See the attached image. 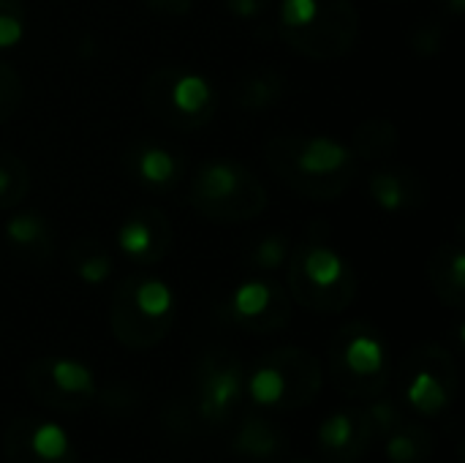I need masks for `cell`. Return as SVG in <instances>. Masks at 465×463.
Segmentation results:
<instances>
[{
  "label": "cell",
  "instance_id": "cell-4",
  "mask_svg": "<svg viewBox=\"0 0 465 463\" xmlns=\"http://www.w3.org/2000/svg\"><path fill=\"white\" fill-rule=\"evenodd\" d=\"M177 319L174 289L147 273L125 276L112 295L109 327L120 347L131 352H147L166 341Z\"/></svg>",
  "mask_w": 465,
  "mask_h": 463
},
{
  "label": "cell",
  "instance_id": "cell-17",
  "mask_svg": "<svg viewBox=\"0 0 465 463\" xmlns=\"http://www.w3.org/2000/svg\"><path fill=\"white\" fill-rule=\"evenodd\" d=\"M368 191H371V199L387 213L414 210V207H422L428 202L425 177L409 166L376 169L368 177Z\"/></svg>",
  "mask_w": 465,
  "mask_h": 463
},
{
  "label": "cell",
  "instance_id": "cell-9",
  "mask_svg": "<svg viewBox=\"0 0 465 463\" xmlns=\"http://www.w3.org/2000/svg\"><path fill=\"white\" fill-rule=\"evenodd\" d=\"M458 363L441 344H420L401 363V407L414 415L439 418L452 409L458 398Z\"/></svg>",
  "mask_w": 465,
  "mask_h": 463
},
{
  "label": "cell",
  "instance_id": "cell-28",
  "mask_svg": "<svg viewBox=\"0 0 465 463\" xmlns=\"http://www.w3.org/2000/svg\"><path fill=\"white\" fill-rule=\"evenodd\" d=\"M22 98H25V87H22L19 74L8 63L0 60V123L16 115Z\"/></svg>",
  "mask_w": 465,
  "mask_h": 463
},
{
  "label": "cell",
  "instance_id": "cell-25",
  "mask_svg": "<svg viewBox=\"0 0 465 463\" xmlns=\"http://www.w3.org/2000/svg\"><path fill=\"white\" fill-rule=\"evenodd\" d=\"M30 169L11 150L0 147V210L19 207L30 194Z\"/></svg>",
  "mask_w": 465,
  "mask_h": 463
},
{
  "label": "cell",
  "instance_id": "cell-14",
  "mask_svg": "<svg viewBox=\"0 0 465 463\" xmlns=\"http://www.w3.org/2000/svg\"><path fill=\"white\" fill-rule=\"evenodd\" d=\"M172 243H174L172 221L161 207L153 205H142L131 210L117 226V248L123 251L125 259L144 267L163 262L172 251Z\"/></svg>",
  "mask_w": 465,
  "mask_h": 463
},
{
  "label": "cell",
  "instance_id": "cell-31",
  "mask_svg": "<svg viewBox=\"0 0 465 463\" xmlns=\"http://www.w3.org/2000/svg\"><path fill=\"white\" fill-rule=\"evenodd\" d=\"M95 401H101V409L114 415V418H125L136 407V398L125 385H112L109 390H98Z\"/></svg>",
  "mask_w": 465,
  "mask_h": 463
},
{
  "label": "cell",
  "instance_id": "cell-35",
  "mask_svg": "<svg viewBox=\"0 0 465 463\" xmlns=\"http://www.w3.org/2000/svg\"><path fill=\"white\" fill-rule=\"evenodd\" d=\"M294 463H311V461H294Z\"/></svg>",
  "mask_w": 465,
  "mask_h": 463
},
{
  "label": "cell",
  "instance_id": "cell-15",
  "mask_svg": "<svg viewBox=\"0 0 465 463\" xmlns=\"http://www.w3.org/2000/svg\"><path fill=\"white\" fill-rule=\"evenodd\" d=\"M379 442L362 407H346L324 418L316 431V450L327 463H360Z\"/></svg>",
  "mask_w": 465,
  "mask_h": 463
},
{
  "label": "cell",
  "instance_id": "cell-18",
  "mask_svg": "<svg viewBox=\"0 0 465 463\" xmlns=\"http://www.w3.org/2000/svg\"><path fill=\"white\" fill-rule=\"evenodd\" d=\"M286 445L289 442L281 426H275L256 409L242 415L237 431L232 434V453L256 463L278 461L286 453Z\"/></svg>",
  "mask_w": 465,
  "mask_h": 463
},
{
  "label": "cell",
  "instance_id": "cell-6",
  "mask_svg": "<svg viewBox=\"0 0 465 463\" xmlns=\"http://www.w3.org/2000/svg\"><path fill=\"white\" fill-rule=\"evenodd\" d=\"M188 202L213 224H245L267 210V188L245 164L210 158L191 177Z\"/></svg>",
  "mask_w": 465,
  "mask_h": 463
},
{
  "label": "cell",
  "instance_id": "cell-11",
  "mask_svg": "<svg viewBox=\"0 0 465 463\" xmlns=\"http://www.w3.org/2000/svg\"><path fill=\"white\" fill-rule=\"evenodd\" d=\"M25 388L35 404L57 415H79L98 396L95 374L84 363L63 355L35 357L25 368Z\"/></svg>",
  "mask_w": 465,
  "mask_h": 463
},
{
  "label": "cell",
  "instance_id": "cell-10",
  "mask_svg": "<svg viewBox=\"0 0 465 463\" xmlns=\"http://www.w3.org/2000/svg\"><path fill=\"white\" fill-rule=\"evenodd\" d=\"M245 401V366L223 349L210 347L199 355L193 368V415L202 426L223 428Z\"/></svg>",
  "mask_w": 465,
  "mask_h": 463
},
{
  "label": "cell",
  "instance_id": "cell-23",
  "mask_svg": "<svg viewBox=\"0 0 465 463\" xmlns=\"http://www.w3.org/2000/svg\"><path fill=\"white\" fill-rule=\"evenodd\" d=\"M387 458L390 463H428L433 458L436 442L433 434L420 423H401L387 439Z\"/></svg>",
  "mask_w": 465,
  "mask_h": 463
},
{
  "label": "cell",
  "instance_id": "cell-2",
  "mask_svg": "<svg viewBox=\"0 0 465 463\" xmlns=\"http://www.w3.org/2000/svg\"><path fill=\"white\" fill-rule=\"evenodd\" d=\"M286 292L292 303L305 311L335 317L343 314L357 297V270L316 232L289 248L286 257Z\"/></svg>",
  "mask_w": 465,
  "mask_h": 463
},
{
  "label": "cell",
  "instance_id": "cell-21",
  "mask_svg": "<svg viewBox=\"0 0 465 463\" xmlns=\"http://www.w3.org/2000/svg\"><path fill=\"white\" fill-rule=\"evenodd\" d=\"M283 96H286V79L275 68L245 71V74H240V79L229 90L232 106L240 112H251V115L272 109Z\"/></svg>",
  "mask_w": 465,
  "mask_h": 463
},
{
  "label": "cell",
  "instance_id": "cell-20",
  "mask_svg": "<svg viewBox=\"0 0 465 463\" xmlns=\"http://www.w3.org/2000/svg\"><path fill=\"white\" fill-rule=\"evenodd\" d=\"M3 235H5V243L25 262L44 265L54 254L52 226H49V221L38 210H22V213L11 216L5 229H3Z\"/></svg>",
  "mask_w": 465,
  "mask_h": 463
},
{
  "label": "cell",
  "instance_id": "cell-8",
  "mask_svg": "<svg viewBox=\"0 0 465 463\" xmlns=\"http://www.w3.org/2000/svg\"><path fill=\"white\" fill-rule=\"evenodd\" d=\"M139 101L150 117L174 131H199L218 112V90L213 82L183 65H158L139 85Z\"/></svg>",
  "mask_w": 465,
  "mask_h": 463
},
{
  "label": "cell",
  "instance_id": "cell-7",
  "mask_svg": "<svg viewBox=\"0 0 465 463\" xmlns=\"http://www.w3.org/2000/svg\"><path fill=\"white\" fill-rule=\"evenodd\" d=\"M330 379L349 401H371L381 396L392 379V357L379 327L368 322L343 325L327 355Z\"/></svg>",
  "mask_w": 465,
  "mask_h": 463
},
{
  "label": "cell",
  "instance_id": "cell-5",
  "mask_svg": "<svg viewBox=\"0 0 465 463\" xmlns=\"http://www.w3.org/2000/svg\"><path fill=\"white\" fill-rule=\"evenodd\" d=\"M322 385L324 371L316 355L281 347L245 371V401L256 412H300L319 398Z\"/></svg>",
  "mask_w": 465,
  "mask_h": 463
},
{
  "label": "cell",
  "instance_id": "cell-1",
  "mask_svg": "<svg viewBox=\"0 0 465 463\" xmlns=\"http://www.w3.org/2000/svg\"><path fill=\"white\" fill-rule=\"evenodd\" d=\"M264 161L286 188L313 202L341 199L357 177V156L330 136L278 134L264 142Z\"/></svg>",
  "mask_w": 465,
  "mask_h": 463
},
{
  "label": "cell",
  "instance_id": "cell-24",
  "mask_svg": "<svg viewBox=\"0 0 465 463\" xmlns=\"http://www.w3.org/2000/svg\"><path fill=\"white\" fill-rule=\"evenodd\" d=\"M68 265H71L74 276L90 287H98V284L109 281V276H112V257L95 237H79L76 243H71Z\"/></svg>",
  "mask_w": 465,
  "mask_h": 463
},
{
  "label": "cell",
  "instance_id": "cell-33",
  "mask_svg": "<svg viewBox=\"0 0 465 463\" xmlns=\"http://www.w3.org/2000/svg\"><path fill=\"white\" fill-rule=\"evenodd\" d=\"M144 5L158 16H188L193 11V0H144Z\"/></svg>",
  "mask_w": 465,
  "mask_h": 463
},
{
  "label": "cell",
  "instance_id": "cell-32",
  "mask_svg": "<svg viewBox=\"0 0 465 463\" xmlns=\"http://www.w3.org/2000/svg\"><path fill=\"white\" fill-rule=\"evenodd\" d=\"M221 3L237 19H259L272 8V0H221Z\"/></svg>",
  "mask_w": 465,
  "mask_h": 463
},
{
  "label": "cell",
  "instance_id": "cell-22",
  "mask_svg": "<svg viewBox=\"0 0 465 463\" xmlns=\"http://www.w3.org/2000/svg\"><path fill=\"white\" fill-rule=\"evenodd\" d=\"M398 145H401V134L390 117H368L354 128L351 153L365 161H387L395 156Z\"/></svg>",
  "mask_w": 465,
  "mask_h": 463
},
{
  "label": "cell",
  "instance_id": "cell-13",
  "mask_svg": "<svg viewBox=\"0 0 465 463\" xmlns=\"http://www.w3.org/2000/svg\"><path fill=\"white\" fill-rule=\"evenodd\" d=\"M5 463H79L71 437L41 418H14L3 431Z\"/></svg>",
  "mask_w": 465,
  "mask_h": 463
},
{
  "label": "cell",
  "instance_id": "cell-29",
  "mask_svg": "<svg viewBox=\"0 0 465 463\" xmlns=\"http://www.w3.org/2000/svg\"><path fill=\"white\" fill-rule=\"evenodd\" d=\"M289 257V243L281 235H267L251 254L256 270H275L286 262Z\"/></svg>",
  "mask_w": 465,
  "mask_h": 463
},
{
  "label": "cell",
  "instance_id": "cell-26",
  "mask_svg": "<svg viewBox=\"0 0 465 463\" xmlns=\"http://www.w3.org/2000/svg\"><path fill=\"white\" fill-rule=\"evenodd\" d=\"M362 409H365V415H368V420H371V426H373L379 442L387 439V437L403 423V407H401V401L392 398V396H384V393H381V396L365 401Z\"/></svg>",
  "mask_w": 465,
  "mask_h": 463
},
{
  "label": "cell",
  "instance_id": "cell-30",
  "mask_svg": "<svg viewBox=\"0 0 465 463\" xmlns=\"http://www.w3.org/2000/svg\"><path fill=\"white\" fill-rule=\"evenodd\" d=\"M411 49H414V55H420V57H430V55H436V52H441V46H444V30L436 25V22H420L417 25V30L411 33Z\"/></svg>",
  "mask_w": 465,
  "mask_h": 463
},
{
  "label": "cell",
  "instance_id": "cell-3",
  "mask_svg": "<svg viewBox=\"0 0 465 463\" xmlns=\"http://www.w3.org/2000/svg\"><path fill=\"white\" fill-rule=\"evenodd\" d=\"M278 30L308 60H341L360 38V11L351 0H281Z\"/></svg>",
  "mask_w": 465,
  "mask_h": 463
},
{
  "label": "cell",
  "instance_id": "cell-12",
  "mask_svg": "<svg viewBox=\"0 0 465 463\" xmlns=\"http://www.w3.org/2000/svg\"><path fill=\"white\" fill-rule=\"evenodd\" d=\"M221 311L232 327L242 333H253V336H270V333H281L289 325L292 297L286 287L275 281L251 278V281L237 284L226 295Z\"/></svg>",
  "mask_w": 465,
  "mask_h": 463
},
{
  "label": "cell",
  "instance_id": "cell-19",
  "mask_svg": "<svg viewBox=\"0 0 465 463\" xmlns=\"http://www.w3.org/2000/svg\"><path fill=\"white\" fill-rule=\"evenodd\" d=\"M428 281L436 292V297L452 308L463 311L465 308V251L460 243H441L433 248L425 265Z\"/></svg>",
  "mask_w": 465,
  "mask_h": 463
},
{
  "label": "cell",
  "instance_id": "cell-16",
  "mask_svg": "<svg viewBox=\"0 0 465 463\" xmlns=\"http://www.w3.org/2000/svg\"><path fill=\"white\" fill-rule=\"evenodd\" d=\"M125 172L147 191H172L185 175V158L161 142H136L125 150Z\"/></svg>",
  "mask_w": 465,
  "mask_h": 463
},
{
  "label": "cell",
  "instance_id": "cell-27",
  "mask_svg": "<svg viewBox=\"0 0 465 463\" xmlns=\"http://www.w3.org/2000/svg\"><path fill=\"white\" fill-rule=\"evenodd\" d=\"M27 8L22 0H0V49H14L25 41Z\"/></svg>",
  "mask_w": 465,
  "mask_h": 463
},
{
  "label": "cell",
  "instance_id": "cell-34",
  "mask_svg": "<svg viewBox=\"0 0 465 463\" xmlns=\"http://www.w3.org/2000/svg\"><path fill=\"white\" fill-rule=\"evenodd\" d=\"M444 8H447L452 16H460L465 11V0H444Z\"/></svg>",
  "mask_w": 465,
  "mask_h": 463
}]
</instances>
